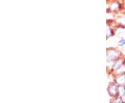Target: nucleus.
<instances>
[{"label": "nucleus", "mask_w": 125, "mask_h": 103, "mask_svg": "<svg viewBox=\"0 0 125 103\" xmlns=\"http://www.w3.org/2000/svg\"><path fill=\"white\" fill-rule=\"evenodd\" d=\"M125 45V39H122L119 41V43H118V45L119 46H120V47H122V46H124Z\"/></svg>", "instance_id": "1"}]
</instances>
